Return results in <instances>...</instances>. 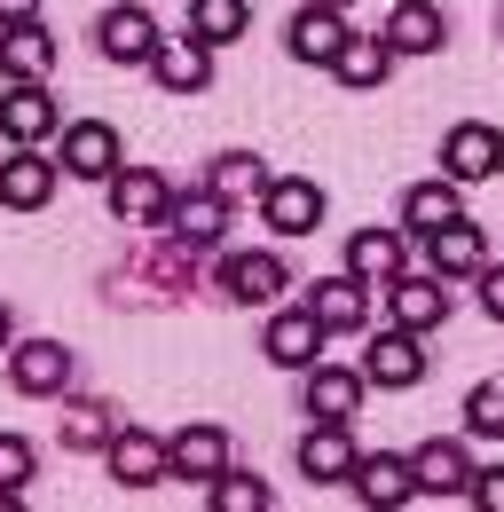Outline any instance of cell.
Returning a JSON list of instances; mask_svg holds the SVG:
<instances>
[{"instance_id": "cell-17", "label": "cell", "mask_w": 504, "mask_h": 512, "mask_svg": "<svg viewBox=\"0 0 504 512\" xmlns=\"http://www.w3.org/2000/svg\"><path fill=\"white\" fill-rule=\"evenodd\" d=\"M481 260H489V237H481V221H441V229H426V268H434L441 284L449 276H481Z\"/></svg>"}, {"instance_id": "cell-22", "label": "cell", "mask_w": 504, "mask_h": 512, "mask_svg": "<svg viewBox=\"0 0 504 512\" xmlns=\"http://www.w3.org/2000/svg\"><path fill=\"white\" fill-rule=\"evenodd\" d=\"M394 56H441V40H449V16H441L434 0H402L394 16H386V32H378Z\"/></svg>"}, {"instance_id": "cell-3", "label": "cell", "mask_w": 504, "mask_h": 512, "mask_svg": "<svg viewBox=\"0 0 504 512\" xmlns=\"http://www.w3.org/2000/svg\"><path fill=\"white\" fill-rule=\"evenodd\" d=\"M103 197H111V221H119V229H158V221H166V174H158V166H111V182H103Z\"/></svg>"}, {"instance_id": "cell-20", "label": "cell", "mask_w": 504, "mask_h": 512, "mask_svg": "<svg viewBox=\"0 0 504 512\" xmlns=\"http://www.w3.org/2000/svg\"><path fill=\"white\" fill-rule=\"evenodd\" d=\"M221 284H229L237 308H276L284 284H292V268H284V253H237L229 268H221Z\"/></svg>"}, {"instance_id": "cell-1", "label": "cell", "mask_w": 504, "mask_h": 512, "mask_svg": "<svg viewBox=\"0 0 504 512\" xmlns=\"http://www.w3.org/2000/svg\"><path fill=\"white\" fill-rule=\"evenodd\" d=\"M71 379H79V355L63 347V339H8V386L16 394H32V402H56V394H71Z\"/></svg>"}, {"instance_id": "cell-4", "label": "cell", "mask_w": 504, "mask_h": 512, "mask_svg": "<svg viewBox=\"0 0 504 512\" xmlns=\"http://www.w3.org/2000/svg\"><path fill=\"white\" fill-rule=\"evenodd\" d=\"M323 182L308 174H268V190H260V221L276 229V237H315V221H323Z\"/></svg>"}, {"instance_id": "cell-28", "label": "cell", "mask_w": 504, "mask_h": 512, "mask_svg": "<svg viewBox=\"0 0 504 512\" xmlns=\"http://www.w3.org/2000/svg\"><path fill=\"white\" fill-rule=\"evenodd\" d=\"M457 213H465V190L449 174H434V182H418V190L402 197V229H418V237L441 229V221H457Z\"/></svg>"}, {"instance_id": "cell-15", "label": "cell", "mask_w": 504, "mask_h": 512, "mask_svg": "<svg viewBox=\"0 0 504 512\" xmlns=\"http://www.w3.org/2000/svg\"><path fill=\"white\" fill-rule=\"evenodd\" d=\"M103 465H111V481H119V489H158V481H166V442L119 418V434L103 442Z\"/></svg>"}, {"instance_id": "cell-32", "label": "cell", "mask_w": 504, "mask_h": 512, "mask_svg": "<svg viewBox=\"0 0 504 512\" xmlns=\"http://www.w3.org/2000/svg\"><path fill=\"white\" fill-rule=\"evenodd\" d=\"M119 434V410L111 402H71L63 410V449H103Z\"/></svg>"}, {"instance_id": "cell-18", "label": "cell", "mask_w": 504, "mask_h": 512, "mask_svg": "<svg viewBox=\"0 0 504 512\" xmlns=\"http://www.w3.org/2000/svg\"><path fill=\"white\" fill-rule=\"evenodd\" d=\"M441 174H449L457 190L489 182V174H497V127H481V119L449 127V134H441Z\"/></svg>"}, {"instance_id": "cell-8", "label": "cell", "mask_w": 504, "mask_h": 512, "mask_svg": "<svg viewBox=\"0 0 504 512\" xmlns=\"http://www.w3.org/2000/svg\"><path fill=\"white\" fill-rule=\"evenodd\" d=\"M386 323H402V331H418V339L441 331V323H449V284H441L434 268H426V276L402 268V276L386 284Z\"/></svg>"}, {"instance_id": "cell-19", "label": "cell", "mask_w": 504, "mask_h": 512, "mask_svg": "<svg viewBox=\"0 0 504 512\" xmlns=\"http://www.w3.org/2000/svg\"><path fill=\"white\" fill-rule=\"evenodd\" d=\"M402 268H410V245H402V229H355V237H347V276H355V284L386 292Z\"/></svg>"}, {"instance_id": "cell-25", "label": "cell", "mask_w": 504, "mask_h": 512, "mask_svg": "<svg viewBox=\"0 0 504 512\" xmlns=\"http://www.w3.org/2000/svg\"><path fill=\"white\" fill-rule=\"evenodd\" d=\"M0 71H8V79H48V71H56V40H48L40 16L0 24Z\"/></svg>"}, {"instance_id": "cell-10", "label": "cell", "mask_w": 504, "mask_h": 512, "mask_svg": "<svg viewBox=\"0 0 504 512\" xmlns=\"http://www.w3.org/2000/svg\"><path fill=\"white\" fill-rule=\"evenodd\" d=\"M56 127H63V111L48 95V79H8L0 87V134L8 142H48Z\"/></svg>"}, {"instance_id": "cell-27", "label": "cell", "mask_w": 504, "mask_h": 512, "mask_svg": "<svg viewBox=\"0 0 504 512\" xmlns=\"http://www.w3.org/2000/svg\"><path fill=\"white\" fill-rule=\"evenodd\" d=\"M347 489L363 497V505H410L418 497V481H410V457H355V473H347Z\"/></svg>"}, {"instance_id": "cell-23", "label": "cell", "mask_w": 504, "mask_h": 512, "mask_svg": "<svg viewBox=\"0 0 504 512\" xmlns=\"http://www.w3.org/2000/svg\"><path fill=\"white\" fill-rule=\"evenodd\" d=\"M355 457H363L355 434H347V426H331V418H315L308 434H300V473H308V481H347V473H355Z\"/></svg>"}, {"instance_id": "cell-13", "label": "cell", "mask_w": 504, "mask_h": 512, "mask_svg": "<svg viewBox=\"0 0 504 512\" xmlns=\"http://www.w3.org/2000/svg\"><path fill=\"white\" fill-rule=\"evenodd\" d=\"M150 79H158L166 95H205V87H213V48H205L197 32H182V40L158 32V48H150Z\"/></svg>"}, {"instance_id": "cell-33", "label": "cell", "mask_w": 504, "mask_h": 512, "mask_svg": "<svg viewBox=\"0 0 504 512\" xmlns=\"http://www.w3.org/2000/svg\"><path fill=\"white\" fill-rule=\"evenodd\" d=\"M465 434L473 442H504V379H481L465 394Z\"/></svg>"}, {"instance_id": "cell-36", "label": "cell", "mask_w": 504, "mask_h": 512, "mask_svg": "<svg viewBox=\"0 0 504 512\" xmlns=\"http://www.w3.org/2000/svg\"><path fill=\"white\" fill-rule=\"evenodd\" d=\"M481 308H489V323H504V268H489V260H481Z\"/></svg>"}, {"instance_id": "cell-29", "label": "cell", "mask_w": 504, "mask_h": 512, "mask_svg": "<svg viewBox=\"0 0 504 512\" xmlns=\"http://www.w3.org/2000/svg\"><path fill=\"white\" fill-rule=\"evenodd\" d=\"M189 32H197L205 48L245 40V32H252V0H189Z\"/></svg>"}, {"instance_id": "cell-38", "label": "cell", "mask_w": 504, "mask_h": 512, "mask_svg": "<svg viewBox=\"0 0 504 512\" xmlns=\"http://www.w3.org/2000/svg\"><path fill=\"white\" fill-rule=\"evenodd\" d=\"M8 339H16V316H8V300H0V355H8Z\"/></svg>"}, {"instance_id": "cell-24", "label": "cell", "mask_w": 504, "mask_h": 512, "mask_svg": "<svg viewBox=\"0 0 504 512\" xmlns=\"http://www.w3.org/2000/svg\"><path fill=\"white\" fill-rule=\"evenodd\" d=\"M331 71H339V87L371 95V87L394 79V48H386L378 32H347V40H339V56H331Z\"/></svg>"}, {"instance_id": "cell-35", "label": "cell", "mask_w": 504, "mask_h": 512, "mask_svg": "<svg viewBox=\"0 0 504 512\" xmlns=\"http://www.w3.org/2000/svg\"><path fill=\"white\" fill-rule=\"evenodd\" d=\"M465 497L481 512H504V465H473V481H465Z\"/></svg>"}, {"instance_id": "cell-9", "label": "cell", "mask_w": 504, "mask_h": 512, "mask_svg": "<svg viewBox=\"0 0 504 512\" xmlns=\"http://www.w3.org/2000/svg\"><path fill=\"white\" fill-rule=\"evenodd\" d=\"M56 197V158L40 150V142H16L8 158H0V205L8 213H40Z\"/></svg>"}, {"instance_id": "cell-34", "label": "cell", "mask_w": 504, "mask_h": 512, "mask_svg": "<svg viewBox=\"0 0 504 512\" xmlns=\"http://www.w3.org/2000/svg\"><path fill=\"white\" fill-rule=\"evenodd\" d=\"M32 465H40V449L24 442V434H0V489H24Z\"/></svg>"}, {"instance_id": "cell-31", "label": "cell", "mask_w": 504, "mask_h": 512, "mask_svg": "<svg viewBox=\"0 0 504 512\" xmlns=\"http://www.w3.org/2000/svg\"><path fill=\"white\" fill-rule=\"evenodd\" d=\"M205 497H213V512H268L276 505V489H268L260 473H237V465H221V473L205 481Z\"/></svg>"}, {"instance_id": "cell-40", "label": "cell", "mask_w": 504, "mask_h": 512, "mask_svg": "<svg viewBox=\"0 0 504 512\" xmlns=\"http://www.w3.org/2000/svg\"><path fill=\"white\" fill-rule=\"evenodd\" d=\"M315 8H347V0H315Z\"/></svg>"}, {"instance_id": "cell-5", "label": "cell", "mask_w": 504, "mask_h": 512, "mask_svg": "<svg viewBox=\"0 0 504 512\" xmlns=\"http://www.w3.org/2000/svg\"><path fill=\"white\" fill-rule=\"evenodd\" d=\"M63 134V158H56V174H71V182H111V166H119L126 150H119V127L111 119H71Z\"/></svg>"}, {"instance_id": "cell-26", "label": "cell", "mask_w": 504, "mask_h": 512, "mask_svg": "<svg viewBox=\"0 0 504 512\" xmlns=\"http://www.w3.org/2000/svg\"><path fill=\"white\" fill-rule=\"evenodd\" d=\"M339 40H347V16H339V8H315V0H300V16L284 24V48H292L300 64H331Z\"/></svg>"}, {"instance_id": "cell-2", "label": "cell", "mask_w": 504, "mask_h": 512, "mask_svg": "<svg viewBox=\"0 0 504 512\" xmlns=\"http://www.w3.org/2000/svg\"><path fill=\"white\" fill-rule=\"evenodd\" d=\"M363 386H378V394H410V386L426 379V347H418V331H402V323H386L371 347H363Z\"/></svg>"}, {"instance_id": "cell-11", "label": "cell", "mask_w": 504, "mask_h": 512, "mask_svg": "<svg viewBox=\"0 0 504 512\" xmlns=\"http://www.w3.org/2000/svg\"><path fill=\"white\" fill-rule=\"evenodd\" d=\"M300 308L323 323V339H339V331H363V323H371V284H355L347 268H339V276H315Z\"/></svg>"}, {"instance_id": "cell-14", "label": "cell", "mask_w": 504, "mask_h": 512, "mask_svg": "<svg viewBox=\"0 0 504 512\" xmlns=\"http://www.w3.org/2000/svg\"><path fill=\"white\" fill-rule=\"evenodd\" d=\"M95 48H103L111 64H150V48H158V16H150V0H119V8H103Z\"/></svg>"}, {"instance_id": "cell-37", "label": "cell", "mask_w": 504, "mask_h": 512, "mask_svg": "<svg viewBox=\"0 0 504 512\" xmlns=\"http://www.w3.org/2000/svg\"><path fill=\"white\" fill-rule=\"evenodd\" d=\"M24 16H40V0H0V24H24Z\"/></svg>"}, {"instance_id": "cell-21", "label": "cell", "mask_w": 504, "mask_h": 512, "mask_svg": "<svg viewBox=\"0 0 504 512\" xmlns=\"http://www.w3.org/2000/svg\"><path fill=\"white\" fill-rule=\"evenodd\" d=\"M221 465H229V434H221V426H205V418L182 426V434L166 442V481H213Z\"/></svg>"}, {"instance_id": "cell-7", "label": "cell", "mask_w": 504, "mask_h": 512, "mask_svg": "<svg viewBox=\"0 0 504 512\" xmlns=\"http://www.w3.org/2000/svg\"><path fill=\"white\" fill-rule=\"evenodd\" d=\"M363 371H347V363H323L315 355L308 371H300V402H308V418H331V426H355V410H363Z\"/></svg>"}, {"instance_id": "cell-12", "label": "cell", "mask_w": 504, "mask_h": 512, "mask_svg": "<svg viewBox=\"0 0 504 512\" xmlns=\"http://www.w3.org/2000/svg\"><path fill=\"white\" fill-rule=\"evenodd\" d=\"M410 481H418V497H465V481H473V449L457 442V434L418 442V449H410Z\"/></svg>"}, {"instance_id": "cell-39", "label": "cell", "mask_w": 504, "mask_h": 512, "mask_svg": "<svg viewBox=\"0 0 504 512\" xmlns=\"http://www.w3.org/2000/svg\"><path fill=\"white\" fill-rule=\"evenodd\" d=\"M497 174H504V134H497Z\"/></svg>"}, {"instance_id": "cell-30", "label": "cell", "mask_w": 504, "mask_h": 512, "mask_svg": "<svg viewBox=\"0 0 504 512\" xmlns=\"http://www.w3.org/2000/svg\"><path fill=\"white\" fill-rule=\"evenodd\" d=\"M205 190H221L229 205H245V197H260V190H268V158H252V150H229V158H213Z\"/></svg>"}, {"instance_id": "cell-6", "label": "cell", "mask_w": 504, "mask_h": 512, "mask_svg": "<svg viewBox=\"0 0 504 512\" xmlns=\"http://www.w3.org/2000/svg\"><path fill=\"white\" fill-rule=\"evenodd\" d=\"M182 253H205V245H221V229H229V197L221 190H182V197H166V221H158Z\"/></svg>"}, {"instance_id": "cell-16", "label": "cell", "mask_w": 504, "mask_h": 512, "mask_svg": "<svg viewBox=\"0 0 504 512\" xmlns=\"http://www.w3.org/2000/svg\"><path fill=\"white\" fill-rule=\"evenodd\" d=\"M260 355H268L276 371H308L315 355H323V323H315L308 308H276L268 331H260Z\"/></svg>"}]
</instances>
